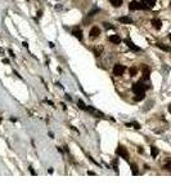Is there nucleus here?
I'll return each mask as SVG.
<instances>
[{
  "instance_id": "nucleus-3",
  "label": "nucleus",
  "mask_w": 171,
  "mask_h": 194,
  "mask_svg": "<svg viewBox=\"0 0 171 194\" xmlns=\"http://www.w3.org/2000/svg\"><path fill=\"white\" fill-rule=\"evenodd\" d=\"M116 154L120 155V157H122L124 159H129V153H127V150H126V148L125 146H122V145H120L118 148H117V150H116Z\"/></svg>"
},
{
  "instance_id": "nucleus-9",
  "label": "nucleus",
  "mask_w": 171,
  "mask_h": 194,
  "mask_svg": "<svg viewBox=\"0 0 171 194\" xmlns=\"http://www.w3.org/2000/svg\"><path fill=\"white\" fill-rule=\"evenodd\" d=\"M118 21H120V22H122V23H125V25H131V23H133V20H131L130 17H126V16L120 17V18H118Z\"/></svg>"
},
{
  "instance_id": "nucleus-23",
  "label": "nucleus",
  "mask_w": 171,
  "mask_h": 194,
  "mask_svg": "<svg viewBox=\"0 0 171 194\" xmlns=\"http://www.w3.org/2000/svg\"><path fill=\"white\" fill-rule=\"evenodd\" d=\"M103 26H104L107 30H109V29H113V26H112V25H108L107 22H104V23H103Z\"/></svg>"
},
{
  "instance_id": "nucleus-6",
  "label": "nucleus",
  "mask_w": 171,
  "mask_h": 194,
  "mask_svg": "<svg viewBox=\"0 0 171 194\" xmlns=\"http://www.w3.org/2000/svg\"><path fill=\"white\" fill-rule=\"evenodd\" d=\"M125 43L127 44V47H129L130 49H133V51H135V52H139V51H140V48H139V47H137V45H135V44H134V43H133V41H131L129 38L125 39Z\"/></svg>"
},
{
  "instance_id": "nucleus-28",
  "label": "nucleus",
  "mask_w": 171,
  "mask_h": 194,
  "mask_svg": "<svg viewBox=\"0 0 171 194\" xmlns=\"http://www.w3.org/2000/svg\"><path fill=\"white\" fill-rule=\"evenodd\" d=\"M169 111H170V113H171V105H170V106H169Z\"/></svg>"
},
{
  "instance_id": "nucleus-27",
  "label": "nucleus",
  "mask_w": 171,
  "mask_h": 194,
  "mask_svg": "<svg viewBox=\"0 0 171 194\" xmlns=\"http://www.w3.org/2000/svg\"><path fill=\"white\" fill-rule=\"evenodd\" d=\"M9 54H10V56H12V57H14V56H16V54H14V53H13V52H12V51H9Z\"/></svg>"
},
{
  "instance_id": "nucleus-26",
  "label": "nucleus",
  "mask_w": 171,
  "mask_h": 194,
  "mask_svg": "<svg viewBox=\"0 0 171 194\" xmlns=\"http://www.w3.org/2000/svg\"><path fill=\"white\" fill-rule=\"evenodd\" d=\"M3 62H4V64H9V60H8V58H4Z\"/></svg>"
},
{
  "instance_id": "nucleus-10",
  "label": "nucleus",
  "mask_w": 171,
  "mask_h": 194,
  "mask_svg": "<svg viewBox=\"0 0 171 194\" xmlns=\"http://www.w3.org/2000/svg\"><path fill=\"white\" fill-rule=\"evenodd\" d=\"M152 26H153L154 29H157V30H160V29L162 27V22H161V20H157V18H154V20H152Z\"/></svg>"
},
{
  "instance_id": "nucleus-19",
  "label": "nucleus",
  "mask_w": 171,
  "mask_h": 194,
  "mask_svg": "<svg viewBox=\"0 0 171 194\" xmlns=\"http://www.w3.org/2000/svg\"><path fill=\"white\" fill-rule=\"evenodd\" d=\"M137 74H138V67H137V66L130 67V75H131V77H135Z\"/></svg>"
},
{
  "instance_id": "nucleus-5",
  "label": "nucleus",
  "mask_w": 171,
  "mask_h": 194,
  "mask_svg": "<svg viewBox=\"0 0 171 194\" xmlns=\"http://www.w3.org/2000/svg\"><path fill=\"white\" fill-rule=\"evenodd\" d=\"M99 34H101V29L99 27H97V26H94V27H91V30H90V38H98L99 36Z\"/></svg>"
},
{
  "instance_id": "nucleus-30",
  "label": "nucleus",
  "mask_w": 171,
  "mask_h": 194,
  "mask_svg": "<svg viewBox=\"0 0 171 194\" xmlns=\"http://www.w3.org/2000/svg\"><path fill=\"white\" fill-rule=\"evenodd\" d=\"M170 5H171V4H170Z\"/></svg>"
},
{
  "instance_id": "nucleus-29",
  "label": "nucleus",
  "mask_w": 171,
  "mask_h": 194,
  "mask_svg": "<svg viewBox=\"0 0 171 194\" xmlns=\"http://www.w3.org/2000/svg\"><path fill=\"white\" fill-rule=\"evenodd\" d=\"M169 39H170V41H171V34H170V35H169Z\"/></svg>"
},
{
  "instance_id": "nucleus-11",
  "label": "nucleus",
  "mask_w": 171,
  "mask_h": 194,
  "mask_svg": "<svg viewBox=\"0 0 171 194\" xmlns=\"http://www.w3.org/2000/svg\"><path fill=\"white\" fill-rule=\"evenodd\" d=\"M141 71H143V78H144V79H148V78H149V74H151V69H149L148 66H145V65H144V66L141 67Z\"/></svg>"
},
{
  "instance_id": "nucleus-13",
  "label": "nucleus",
  "mask_w": 171,
  "mask_h": 194,
  "mask_svg": "<svg viewBox=\"0 0 171 194\" xmlns=\"http://www.w3.org/2000/svg\"><path fill=\"white\" fill-rule=\"evenodd\" d=\"M109 41H112L113 44H120L121 43V38L118 35H111L109 36Z\"/></svg>"
},
{
  "instance_id": "nucleus-14",
  "label": "nucleus",
  "mask_w": 171,
  "mask_h": 194,
  "mask_svg": "<svg viewBox=\"0 0 171 194\" xmlns=\"http://www.w3.org/2000/svg\"><path fill=\"white\" fill-rule=\"evenodd\" d=\"M102 52H103V47H102V45H98V47H95V48H94V53H95V56H97V57H99V56L102 54Z\"/></svg>"
},
{
  "instance_id": "nucleus-24",
  "label": "nucleus",
  "mask_w": 171,
  "mask_h": 194,
  "mask_svg": "<svg viewBox=\"0 0 171 194\" xmlns=\"http://www.w3.org/2000/svg\"><path fill=\"white\" fill-rule=\"evenodd\" d=\"M99 9H94V10H90V13H89V17H91V16H94L97 12H98Z\"/></svg>"
},
{
  "instance_id": "nucleus-16",
  "label": "nucleus",
  "mask_w": 171,
  "mask_h": 194,
  "mask_svg": "<svg viewBox=\"0 0 171 194\" xmlns=\"http://www.w3.org/2000/svg\"><path fill=\"white\" fill-rule=\"evenodd\" d=\"M144 92H140V93H135V101H141V100H144Z\"/></svg>"
},
{
  "instance_id": "nucleus-12",
  "label": "nucleus",
  "mask_w": 171,
  "mask_h": 194,
  "mask_svg": "<svg viewBox=\"0 0 171 194\" xmlns=\"http://www.w3.org/2000/svg\"><path fill=\"white\" fill-rule=\"evenodd\" d=\"M141 3L144 5H147L148 9H151V8H153L156 5V0H141Z\"/></svg>"
},
{
  "instance_id": "nucleus-2",
  "label": "nucleus",
  "mask_w": 171,
  "mask_h": 194,
  "mask_svg": "<svg viewBox=\"0 0 171 194\" xmlns=\"http://www.w3.org/2000/svg\"><path fill=\"white\" fill-rule=\"evenodd\" d=\"M147 88H149L148 85H145L144 83H143V80L141 82H138V83H135L134 85H133V91L135 92V93H140V92H144Z\"/></svg>"
},
{
  "instance_id": "nucleus-25",
  "label": "nucleus",
  "mask_w": 171,
  "mask_h": 194,
  "mask_svg": "<svg viewBox=\"0 0 171 194\" xmlns=\"http://www.w3.org/2000/svg\"><path fill=\"white\" fill-rule=\"evenodd\" d=\"M131 124H133V126H134V128H137V129H139V128H140V126H139V124H138L137 122H133V123H131Z\"/></svg>"
},
{
  "instance_id": "nucleus-7",
  "label": "nucleus",
  "mask_w": 171,
  "mask_h": 194,
  "mask_svg": "<svg viewBox=\"0 0 171 194\" xmlns=\"http://www.w3.org/2000/svg\"><path fill=\"white\" fill-rule=\"evenodd\" d=\"M72 34H73L76 38L79 39V40H82V38H84V35H82V31H81L80 29H73V30H72Z\"/></svg>"
},
{
  "instance_id": "nucleus-1",
  "label": "nucleus",
  "mask_w": 171,
  "mask_h": 194,
  "mask_svg": "<svg viewBox=\"0 0 171 194\" xmlns=\"http://www.w3.org/2000/svg\"><path fill=\"white\" fill-rule=\"evenodd\" d=\"M129 9L131 10H141V9H148L147 5H144L143 3H139L137 0H133L130 4H129Z\"/></svg>"
},
{
  "instance_id": "nucleus-15",
  "label": "nucleus",
  "mask_w": 171,
  "mask_h": 194,
  "mask_svg": "<svg viewBox=\"0 0 171 194\" xmlns=\"http://www.w3.org/2000/svg\"><path fill=\"white\" fill-rule=\"evenodd\" d=\"M109 3H111L113 7H116V8H118V7L122 5V0H109Z\"/></svg>"
},
{
  "instance_id": "nucleus-4",
  "label": "nucleus",
  "mask_w": 171,
  "mask_h": 194,
  "mask_svg": "<svg viewBox=\"0 0 171 194\" xmlns=\"http://www.w3.org/2000/svg\"><path fill=\"white\" fill-rule=\"evenodd\" d=\"M125 66H122V65H120V64H116L115 66H113V74L115 75H117V77H121V75H124V73H125Z\"/></svg>"
},
{
  "instance_id": "nucleus-17",
  "label": "nucleus",
  "mask_w": 171,
  "mask_h": 194,
  "mask_svg": "<svg viewBox=\"0 0 171 194\" xmlns=\"http://www.w3.org/2000/svg\"><path fill=\"white\" fill-rule=\"evenodd\" d=\"M157 47H158V48H161V49H162V51H165V52H170V47L163 45L162 43H157Z\"/></svg>"
},
{
  "instance_id": "nucleus-18",
  "label": "nucleus",
  "mask_w": 171,
  "mask_h": 194,
  "mask_svg": "<svg viewBox=\"0 0 171 194\" xmlns=\"http://www.w3.org/2000/svg\"><path fill=\"white\" fill-rule=\"evenodd\" d=\"M158 153H160V152H158V149H157L156 146H152V148H151V154H152L153 158H156V157L158 155Z\"/></svg>"
},
{
  "instance_id": "nucleus-8",
  "label": "nucleus",
  "mask_w": 171,
  "mask_h": 194,
  "mask_svg": "<svg viewBox=\"0 0 171 194\" xmlns=\"http://www.w3.org/2000/svg\"><path fill=\"white\" fill-rule=\"evenodd\" d=\"M86 111H89V113H93L94 115L97 116V118H103V114L101 111H98V110H95V109H93V108H86Z\"/></svg>"
},
{
  "instance_id": "nucleus-20",
  "label": "nucleus",
  "mask_w": 171,
  "mask_h": 194,
  "mask_svg": "<svg viewBox=\"0 0 171 194\" xmlns=\"http://www.w3.org/2000/svg\"><path fill=\"white\" fill-rule=\"evenodd\" d=\"M77 105H79V108H80V109H82V110H86V108H88V106L84 104V101H81V100H79V101H77Z\"/></svg>"
},
{
  "instance_id": "nucleus-21",
  "label": "nucleus",
  "mask_w": 171,
  "mask_h": 194,
  "mask_svg": "<svg viewBox=\"0 0 171 194\" xmlns=\"http://www.w3.org/2000/svg\"><path fill=\"white\" fill-rule=\"evenodd\" d=\"M131 171H133V175H138V173H139L137 164H131Z\"/></svg>"
},
{
  "instance_id": "nucleus-22",
  "label": "nucleus",
  "mask_w": 171,
  "mask_h": 194,
  "mask_svg": "<svg viewBox=\"0 0 171 194\" xmlns=\"http://www.w3.org/2000/svg\"><path fill=\"white\" fill-rule=\"evenodd\" d=\"M163 168H165V170H167V171H171V160H167V162L165 163Z\"/></svg>"
}]
</instances>
